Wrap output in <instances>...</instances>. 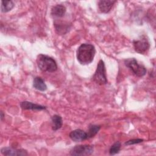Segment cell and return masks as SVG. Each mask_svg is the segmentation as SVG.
Here are the masks:
<instances>
[{"instance_id": "obj_1", "label": "cell", "mask_w": 156, "mask_h": 156, "mask_svg": "<svg viewBox=\"0 0 156 156\" xmlns=\"http://www.w3.org/2000/svg\"><path fill=\"white\" fill-rule=\"evenodd\" d=\"M95 53L96 49L93 44L82 43L77 50V59L81 65H88L93 62Z\"/></svg>"}, {"instance_id": "obj_2", "label": "cell", "mask_w": 156, "mask_h": 156, "mask_svg": "<svg viewBox=\"0 0 156 156\" xmlns=\"http://www.w3.org/2000/svg\"><path fill=\"white\" fill-rule=\"evenodd\" d=\"M37 63L39 69L43 72L52 73L57 69L55 60L46 55L39 54L37 57Z\"/></svg>"}, {"instance_id": "obj_3", "label": "cell", "mask_w": 156, "mask_h": 156, "mask_svg": "<svg viewBox=\"0 0 156 156\" xmlns=\"http://www.w3.org/2000/svg\"><path fill=\"white\" fill-rule=\"evenodd\" d=\"M93 80L99 85H104L107 83L106 69L104 62L102 60H100L98 62L96 71L93 76Z\"/></svg>"}, {"instance_id": "obj_4", "label": "cell", "mask_w": 156, "mask_h": 156, "mask_svg": "<svg viewBox=\"0 0 156 156\" xmlns=\"http://www.w3.org/2000/svg\"><path fill=\"white\" fill-rule=\"evenodd\" d=\"M124 64L138 77H143L146 73V68L143 65L138 64L135 58H129L124 60Z\"/></svg>"}, {"instance_id": "obj_5", "label": "cell", "mask_w": 156, "mask_h": 156, "mask_svg": "<svg viewBox=\"0 0 156 156\" xmlns=\"http://www.w3.org/2000/svg\"><path fill=\"white\" fill-rule=\"evenodd\" d=\"M93 152V146L89 144L75 146L70 151V155L76 156L90 155Z\"/></svg>"}, {"instance_id": "obj_6", "label": "cell", "mask_w": 156, "mask_h": 156, "mask_svg": "<svg viewBox=\"0 0 156 156\" xmlns=\"http://www.w3.org/2000/svg\"><path fill=\"white\" fill-rule=\"evenodd\" d=\"M134 49L136 52L140 54H144L150 47L148 39L145 36H142L140 39L133 41Z\"/></svg>"}, {"instance_id": "obj_7", "label": "cell", "mask_w": 156, "mask_h": 156, "mask_svg": "<svg viewBox=\"0 0 156 156\" xmlns=\"http://www.w3.org/2000/svg\"><path fill=\"white\" fill-rule=\"evenodd\" d=\"M1 152L4 155H27V152L24 149H14L10 147H2Z\"/></svg>"}, {"instance_id": "obj_8", "label": "cell", "mask_w": 156, "mask_h": 156, "mask_svg": "<svg viewBox=\"0 0 156 156\" xmlns=\"http://www.w3.org/2000/svg\"><path fill=\"white\" fill-rule=\"evenodd\" d=\"M69 138L74 141H81L87 139V133L82 129H76L71 131L69 134Z\"/></svg>"}, {"instance_id": "obj_9", "label": "cell", "mask_w": 156, "mask_h": 156, "mask_svg": "<svg viewBox=\"0 0 156 156\" xmlns=\"http://www.w3.org/2000/svg\"><path fill=\"white\" fill-rule=\"evenodd\" d=\"M116 2V1L111 0H101L98 2V7L101 12L107 13L109 12L112 8L113 4Z\"/></svg>"}, {"instance_id": "obj_10", "label": "cell", "mask_w": 156, "mask_h": 156, "mask_svg": "<svg viewBox=\"0 0 156 156\" xmlns=\"http://www.w3.org/2000/svg\"><path fill=\"white\" fill-rule=\"evenodd\" d=\"M20 107L22 109L24 110H42L46 109L45 106H43L39 104H34L29 101H23L20 103Z\"/></svg>"}, {"instance_id": "obj_11", "label": "cell", "mask_w": 156, "mask_h": 156, "mask_svg": "<svg viewBox=\"0 0 156 156\" xmlns=\"http://www.w3.org/2000/svg\"><path fill=\"white\" fill-rule=\"evenodd\" d=\"M66 9L65 6L62 4H57L52 7L51 9V14L55 17L57 18H61L64 16V15L66 13Z\"/></svg>"}, {"instance_id": "obj_12", "label": "cell", "mask_w": 156, "mask_h": 156, "mask_svg": "<svg viewBox=\"0 0 156 156\" xmlns=\"http://www.w3.org/2000/svg\"><path fill=\"white\" fill-rule=\"evenodd\" d=\"M33 87L41 91H44L47 89V86L43 80V79L38 76H37L34 78L33 81Z\"/></svg>"}, {"instance_id": "obj_13", "label": "cell", "mask_w": 156, "mask_h": 156, "mask_svg": "<svg viewBox=\"0 0 156 156\" xmlns=\"http://www.w3.org/2000/svg\"><path fill=\"white\" fill-rule=\"evenodd\" d=\"M52 129L54 131H56L60 129L62 126V118L60 115H54L51 117Z\"/></svg>"}, {"instance_id": "obj_14", "label": "cell", "mask_w": 156, "mask_h": 156, "mask_svg": "<svg viewBox=\"0 0 156 156\" xmlns=\"http://www.w3.org/2000/svg\"><path fill=\"white\" fill-rule=\"evenodd\" d=\"M54 26L56 32L60 35H64L69 29L68 24H65L61 22H54Z\"/></svg>"}, {"instance_id": "obj_15", "label": "cell", "mask_w": 156, "mask_h": 156, "mask_svg": "<svg viewBox=\"0 0 156 156\" xmlns=\"http://www.w3.org/2000/svg\"><path fill=\"white\" fill-rule=\"evenodd\" d=\"M14 3L12 1H2L1 10L2 12L6 13L10 11L14 7Z\"/></svg>"}, {"instance_id": "obj_16", "label": "cell", "mask_w": 156, "mask_h": 156, "mask_svg": "<svg viewBox=\"0 0 156 156\" xmlns=\"http://www.w3.org/2000/svg\"><path fill=\"white\" fill-rule=\"evenodd\" d=\"M100 129H101V126L99 125H94V124L90 125L88 127V132H87V139H89L95 136L98 133Z\"/></svg>"}, {"instance_id": "obj_17", "label": "cell", "mask_w": 156, "mask_h": 156, "mask_svg": "<svg viewBox=\"0 0 156 156\" xmlns=\"http://www.w3.org/2000/svg\"><path fill=\"white\" fill-rule=\"evenodd\" d=\"M121 143L119 141H116L113 143L109 149V154L110 155H113L118 154L121 149Z\"/></svg>"}, {"instance_id": "obj_18", "label": "cell", "mask_w": 156, "mask_h": 156, "mask_svg": "<svg viewBox=\"0 0 156 156\" xmlns=\"http://www.w3.org/2000/svg\"><path fill=\"white\" fill-rule=\"evenodd\" d=\"M143 140L140 139V138L132 139V140H130L126 141L125 143V145H132V144H138V143L143 142Z\"/></svg>"}, {"instance_id": "obj_19", "label": "cell", "mask_w": 156, "mask_h": 156, "mask_svg": "<svg viewBox=\"0 0 156 156\" xmlns=\"http://www.w3.org/2000/svg\"><path fill=\"white\" fill-rule=\"evenodd\" d=\"M4 116V115L3 112L1 111V120H2Z\"/></svg>"}]
</instances>
